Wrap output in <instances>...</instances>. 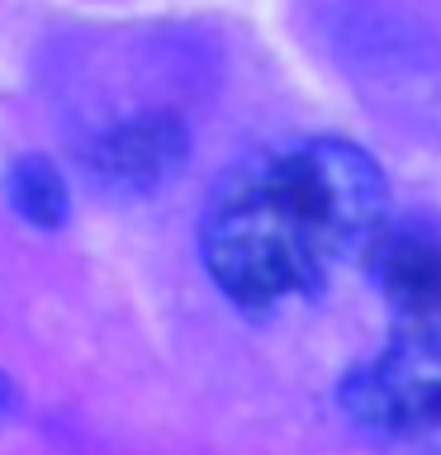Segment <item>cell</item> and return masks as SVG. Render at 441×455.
Segmentation results:
<instances>
[{
    "label": "cell",
    "instance_id": "6da1fadb",
    "mask_svg": "<svg viewBox=\"0 0 441 455\" xmlns=\"http://www.w3.org/2000/svg\"><path fill=\"white\" fill-rule=\"evenodd\" d=\"M384 219L389 185L375 156L341 138H309L223 171L199 219V256L237 308L270 313L361 261Z\"/></svg>",
    "mask_w": 441,
    "mask_h": 455
},
{
    "label": "cell",
    "instance_id": "7a4b0ae2",
    "mask_svg": "<svg viewBox=\"0 0 441 455\" xmlns=\"http://www.w3.org/2000/svg\"><path fill=\"white\" fill-rule=\"evenodd\" d=\"M389 341L341 379L337 403L365 436L441 451V228L384 223L365 247Z\"/></svg>",
    "mask_w": 441,
    "mask_h": 455
},
{
    "label": "cell",
    "instance_id": "3957f363",
    "mask_svg": "<svg viewBox=\"0 0 441 455\" xmlns=\"http://www.w3.org/2000/svg\"><path fill=\"white\" fill-rule=\"evenodd\" d=\"M190 156V128L171 109H148L105 128L85 148V171L109 195H152L180 176Z\"/></svg>",
    "mask_w": 441,
    "mask_h": 455
},
{
    "label": "cell",
    "instance_id": "277c9868",
    "mask_svg": "<svg viewBox=\"0 0 441 455\" xmlns=\"http://www.w3.org/2000/svg\"><path fill=\"white\" fill-rule=\"evenodd\" d=\"M5 199L24 223L43 228V233H52V228L67 223V185H62V176H57V166L48 156H20V162H10Z\"/></svg>",
    "mask_w": 441,
    "mask_h": 455
},
{
    "label": "cell",
    "instance_id": "5b68a950",
    "mask_svg": "<svg viewBox=\"0 0 441 455\" xmlns=\"http://www.w3.org/2000/svg\"><path fill=\"white\" fill-rule=\"evenodd\" d=\"M10 398H14V384H10L5 375H0V412H5V408H10Z\"/></svg>",
    "mask_w": 441,
    "mask_h": 455
}]
</instances>
